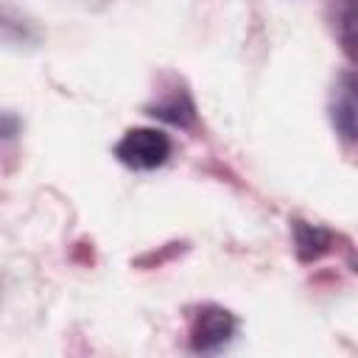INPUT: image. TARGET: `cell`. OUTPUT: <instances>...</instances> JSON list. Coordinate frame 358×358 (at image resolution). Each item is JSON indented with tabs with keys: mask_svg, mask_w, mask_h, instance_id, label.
<instances>
[{
	"mask_svg": "<svg viewBox=\"0 0 358 358\" xmlns=\"http://www.w3.org/2000/svg\"><path fill=\"white\" fill-rule=\"evenodd\" d=\"M171 151H173V143L162 129L134 126L117 140L115 159L129 171H154L168 162Z\"/></svg>",
	"mask_w": 358,
	"mask_h": 358,
	"instance_id": "cell-1",
	"label": "cell"
},
{
	"mask_svg": "<svg viewBox=\"0 0 358 358\" xmlns=\"http://www.w3.org/2000/svg\"><path fill=\"white\" fill-rule=\"evenodd\" d=\"M238 333V319L221 305H199L190 316V350L196 352H218Z\"/></svg>",
	"mask_w": 358,
	"mask_h": 358,
	"instance_id": "cell-2",
	"label": "cell"
},
{
	"mask_svg": "<svg viewBox=\"0 0 358 358\" xmlns=\"http://www.w3.org/2000/svg\"><path fill=\"white\" fill-rule=\"evenodd\" d=\"M327 117L344 143L358 145V70H341L336 76L327 98Z\"/></svg>",
	"mask_w": 358,
	"mask_h": 358,
	"instance_id": "cell-3",
	"label": "cell"
},
{
	"mask_svg": "<svg viewBox=\"0 0 358 358\" xmlns=\"http://www.w3.org/2000/svg\"><path fill=\"white\" fill-rule=\"evenodd\" d=\"M145 112L151 117H159L179 129H190L196 123V101H193L190 90L185 87V81L176 76H165L159 81V90L145 103Z\"/></svg>",
	"mask_w": 358,
	"mask_h": 358,
	"instance_id": "cell-4",
	"label": "cell"
},
{
	"mask_svg": "<svg viewBox=\"0 0 358 358\" xmlns=\"http://www.w3.org/2000/svg\"><path fill=\"white\" fill-rule=\"evenodd\" d=\"M333 243V232L319 227V224H308V221H294V249L299 255V260L310 263L319 260Z\"/></svg>",
	"mask_w": 358,
	"mask_h": 358,
	"instance_id": "cell-5",
	"label": "cell"
},
{
	"mask_svg": "<svg viewBox=\"0 0 358 358\" xmlns=\"http://www.w3.org/2000/svg\"><path fill=\"white\" fill-rule=\"evenodd\" d=\"M336 39L344 56L358 64V0H341L336 11Z\"/></svg>",
	"mask_w": 358,
	"mask_h": 358,
	"instance_id": "cell-6",
	"label": "cell"
},
{
	"mask_svg": "<svg viewBox=\"0 0 358 358\" xmlns=\"http://www.w3.org/2000/svg\"><path fill=\"white\" fill-rule=\"evenodd\" d=\"M350 266H352V271L358 274V255H350Z\"/></svg>",
	"mask_w": 358,
	"mask_h": 358,
	"instance_id": "cell-7",
	"label": "cell"
}]
</instances>
